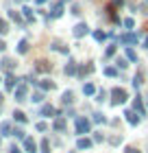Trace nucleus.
<instances>
[{"instance_id": "nucleus-7", "label": "nucleus", "mask_w": 148, "mask_h": 153, "mask_svg": "<svg viewBox=\"0 0 148 153\" xmlns=\"http://www.w3.org/2000/svg\"><path fill=\"white\" fill-rule=\"evenodd\" d=\"M66 125H68L66 116H57V118H54V123H52V127H54V131H63V129H66Z\"/></svg>"}, {"instance_id": "nucleus-6", "label": "nucleus", "mask_w": 148, "mask_h": 153, "mask_svg": "<svg viewBox=\"0 0 148 153\" xmlns=\"http://www.w3.org/2000/svg\"><path fill=\"white\" fill-rule=\"evenodd\" d=\"M35 70H37V72H50L52 70V64H48L46 59H39L37 64H35Z\"/></svg>"}, {"instance_id": "nucleus-32", "label": "nucleus", "mask_w": 148, "mask_h": 153, "mask_svg": "<svg viewBox=\"0 0 148 153\" xmlns=\"http://www.w3.org/2000/svg\"><path fill=\"white\" fill-rule=\"evenodd\" d=\"M9 18L15 20V22H22V16H20V13H15V11H9Z\"/></svg>"}, {"instance_id": "nucleus-26", "label": "nucleus", "mask_w": 148, "mask_h": 153, "mask_svg": "<svg viewBox=\"0 0 148 153\" xmlns=\"http://www.w3.org/2000/svg\"><path fill=\"white\" fill-rule=\"evenodd\" d=\"M39 88L41 90H54V83L52 81H39Z\"/></svg>"}, {"instance_id": "nucleus-12", "label": "nucleus", "mask_w": 148, "mask_h": 153, "mask_svg": "<svg viewBox=\"0 0 148 153\" xmlns=\"http://www.w3.org/2000/svg\"><path fill=\"white\" fill-rule=\"evenodd\" d=\"M124 116H126V120H129V125H139V114H135V112H126Z\"/></svg>"}, {"instance_id": "nucleus-47", "label": "nucleus", "mask_w": 148, "mask_h": 153, "mask_svg": "<svg viewBox=\"0 0 148 153\" xmlns=\"http://www.w3.org/2000/svg\"><path fill=\"white\" fill-rule=\"evenodd\" d=\"M35 2H37V4H44V2H48V0H35Z\"/></svg>"}, {"instance_id": "nucleus-14", "label": "nucleus", "mask_w": 148, "mask_h": 153, "mask_svg": "<svg viewBox=\"0 0 148 153\" xmlns=\"http://www.w3.org/2000/svg\"><path fill=\"white\" fill-rule=\"evenodd\" d=\"M63 72H66V74H76V61L70 59L66 64V68H63Z\"/></svg>"}, {"instance_id": "nucleus-22", "label": "nucleus", "mask_w": 148, "mask_h": 153, "mask_svg": "<svg viewBox=\"0 0 148 153\" xmlns=\"http://www.w3.org/2000/svg\"><path fill=\"white\" fill-rule=\"evenodd\" d=\"M7 33H9V22L0 18V35H7Z\"/></svg>"}, {"instance_id": "nucleus-25", "label": "nucleus", "mask_w": 148, "mask_h": 153, "mask_svg": "<svg viewBox=\"0 0 148 153\" xmlns=\"http://www.w3.org/2000/svg\"><path fill=\"white\" fill-rule=\"evenodd\" d=\"M126 59L129 61H137V53L133 51V48H126Z\"/></svg>"}, {"instance_id": "nucleus-42", "label": "nucleus", "mask_w": 148, "mask_h": 153, "mask_svg": "<svg viewBox=\"0 0 148 153\" xmlns=\"http://www.w3.org/2000/svg\"><path fill=\"white\" fill-rule=\"evenodd\" d=\"M124 4V0H113V4H111V7H122Z\"/></svg>"}, {"instance_id": "nucleus-39", "label": "nucleus", "mask_w": 148, "mask_h": 153, "mask_svg": "<svg viewBox=\"0 0 148 153\" xmlns=\"http://www.w3.org/2000/svg\"><path fill=\"white\" fill-rule=\"evenodd\" d=\"M94 120L96 123H105V116L102 114H94Z\"/></svg>"}, {"instance_id": "nucleus-29", "label": "nucleus", "mask_w": 148, "mask_h": 153, "mask_svg": "<svg viewBox=\"0 0 148 153\" xmlns=\"http://www.w3.org/2000/svg\"><path fill=\"white\" fill-rule=\"evenodd\" d=\"M22 11H24V18H26V20H33V18H35V16H33V9H29V7H24Z\"/></svg>"}, {"instance_id": "nucleus-5", "label": "nucleus", "mask_w": 148, "mask_h": 153, "mask_svg": "<svg viewBox=\"0 0 148 153\" xmlns=\"http://www.w3.org/2000/svg\"><path fill=\"white\" fill-rule=\"evenodd\" d=\"M72 33H74V37H83V35H87V33H89V26L85 22H81V24H76L72 29Z\"/></svg>"}, {"instance_id": "nucleus-40", "label": "nucleus", "mask_w": 148, "mask_h": 153, "mask_svg": "<svg viewBox=\"0 0 148 153\" xmlns=\"http://www.w3.org/2000/svg\"><path fill=\"white\" fill-rule=\"evenodd\" d=\"M72 13H74V16H79V13H81V7H79V4H72Z\"/></svg>"}, {"instance_id": "nucleus-34", "label": "nucleus", "mask_w": 148, "mask_h": 153, "mask_svg": "<svg viewBox=\"0 0 148 153\" xmlns=\"http://www.w3.org/2000/svg\"><path fill=\"white\" fill-rule=\"evenodd\" d=\"M111 55H116V46H107V51H105V57H111Z\"/></svg>"}, {"instance_id": "nucleus-11", "label": "nucleus", "mask_w": 148, "mask_h": 153, "mask_svg": "<svg viewBox=\"0 0 148 153\" xmlns=\"http://www.w3.org/2000/svg\"><path fill=\"white\" fill-rule=\"evenodd\" d=\"M4 88H7V90H15V88H18V79H15L13 74H9V76L4 79Z\"/></svg>"}, {"instance_id": "nucleus-9", "label": "nucleus", "mask_w": 148, "mask_h": 153, "mask_svg": "<svg viewBox=\"0 0 148 153\" xmlns=\"http://www.w3.org/2000/svg\"><path fill=\"white\" fill-rule=\"evenodd\" d=\"M63 16V0L61 2H54V7L50 9V18H61Z\"/></svg>"}, {"instance_id": "nucleus-4", "label": "nucleus", "mask_w": 148, "mask_h": 153, "mask_svg": "<svg viewBox=\"0 0 148 153\" xmlns=\"http://www.w3.org/2000/svg\"><path fill=\"white\" fill-rule=\"evenodd\" d=\"M137 39H139V35L137 33H126V35H120V44H137Z\"/></svg>"}, {"instance_id": "nucleus-48", "label": "nucleus", "mask_w": 148, "mask_h": 153, "mask_svg": "<svg viewBox=\"0 0 148 153\" xmlns=\"http://www.w3.org/2000/svg\"><path fill=\"white\" fill-rule=\"evenodd\" d=\"M144 46H146V48H148V37H146V39H144Z\"/></svg>"}, {"instance_id": "nucleus-30", "label": "nucleus", "mask_w": 148, "mask_h": 153, "mask_svg": "<svg viewBox=\"0 0 148 153\" xmlns=\"http://www.w3.org/2000/svg\"><path fill=\"white\" fill-rule=\"evenodd\" d=\"M139 85H142V74H135V79H133V88H139Z\"/></svg>"}, {"instance_id": "nucleus-33", "label": "nucleus", "mask_w": 148, "mask_h": 153, "mask_svg": "<svg viewBox=\"0 0 148 153\" xmlns=\"http://www.w3.org/2000/svg\"><path fill=\"white\" fill-rule=\"evenodd\" d=\"M41 101H44V94H41V92H35V94H33V103H41Z\"/></svg>"}, {"instance_id": "nucleus-2", "label": "nucleus", "mask_w": 148, "mask_h": 153, "mask_svg": "<svg viewBox=\"0 0 148 153\" xmlns=\"http://www.w3.org/2000/svg\"><path fill=\"white\" fill-rule=\"evenodd\" d=\"M89 129H91V123L87 120V118H76V134L79 136L89 134Z\"/></svg>"}, {"instance_id": "nucleus-1", "label": "nucleus", "mask_w": 148, "mask_h": 153, "mask_svg": "<svg viewBox=\"0 0 148 153\" xmlns=\"http://www.w3.org/2000/svg\"><path fill=\"white\" fill-rule=\"evenodd\" d=\"M111 103L113 105H122V103H126V99H129V94H126V90H122V88H113L111 90Z\"/></svg>"}, {"instance_id": "nucleus-38", "label": "nucleus", "mask_w": 148, "mask_h": 153, "mask_svg": "<svg viewBox=\"0 0 148 153\" xmlns=\"http://www.w3.org/2000/svg\"><path fill=\"white\" fill-rule=\"evenodd\" d=\"M105 99H107V92H105V90H100V92H98V99H96V101H100V103H102Z\"/></svg>"}, {"instance_id": "nucleus-23", "label": "nucleus", "mask_w": 148, "mask_h": 153, "mask_svg": "<svg viewBox=\"0 0 148 153\" xmlns=\"http://www.w3.org/2000/svg\"><path fill=\"white\" fill-rule=\"evenodd\" d=\"M94 39L96 42H105V39H107V33H105V31H94Z\"/></svg>"}, {"instance_id": "nucleus-36", "label": "nucleus", "mask_w": 148, "mask_h": 153, "mask_svg": "<svg viewBox=\"0 0 148 153\" xmlns=\"http://www.w3.org/2000/svg\"><path fill=\"white\" fill-rule=\"evenodd\" d=\"M105 74H107V76H116L118 70H116V68H105Z\"/></svg>"}, {"instance_id": "nucleus-37", "label": "nucleus", "mask_w": 148, "mask_h": 153, "mask_svg": "<svg viewBox=\"0 0 148 153\" xmlns=\"http://www.w3.org/2000/svg\"><path fill=\"white\" fill-rule=\"evenodd\" d=\"M35 129H37V131H46L48 125H46V123H37V125H35Z\"/></svg>"}, {"instance_id": "nucleus-45", "label": "nucleus", "mask_w": 148, "mask_h": 153, "mask_svg": "<svg viewBox=\"0 0 148 153\" xmlns=\"http://www.w3.org/2000/svg\"><path fill=\"white\" fill-rule=\"evenodd\" d=\"M4 48H7V44H4V39H0V53H2Z\"/></svg>"}, {"instance_id": "nucleus-21", "label": "nucleus", "mask_w": 148, "mask_h": 153, "mask_svg": "<svg viewBox=\"0 0 148 153\" xmlns=\"http://www.w3.org/2000/svg\"><path fill=\"white\" fill-rule=\"evenodd\" d=\"M39 149H41V153H50V140H48V138H44V140H41V144H39Z\"/></svg>"}, {"instance_id": "nucleus-28", "label": "nucleus", "mask_w": 148, "mask_h": 153, "mask_svg": "<svg viewBox=\"0 0 148 153\" xmlns=\"http://www.w3.org/2000/svg\"><path fill=\"white\" fill-rule=\"evenodd\" d=\"M116 64H118V68H122V70H124V68L129 66V61H126L124 57H118V61H116Z\"/></svg>"}, {"instance_id": "nucleus-46", "label": "nucleus", "mask_w": 148, "mask_h": 153, "mask_svg": "<svg viewBox=\"0 0 148 153\" xmlns=\"http://www.w3.org/2000/svg\"><path fill=\"white\" fill-rule=\"evenodd\" d=\"M9 153H20V149H18V147H11V151H9Z\"/></svg>"}, {"instance_id": "nucleus-24", "label": "nucleus", "mask_w": 148, "mask_h": 153, "mask_svg": "<svg viewBox=\"0 0 148 153\" xmlns=\"http://www.w3.org/2000/svg\"><path fill=\"white\" fill-rule=\"evenodd\" d=\"M13 118H15L18 123H26V114L20 112V109H18V112H13Z\"/></svg>"}, {"instance_id": "nucleus-49", "label": "nucleus", "mask_w": 148, "mask_h": 153, "mask_svg": "<svg viewBox=\"0 0 148 153\" xmlns=\"http://www.w3.org/2000/svg\"><path fill=\"white\" fill-rule=\"evenodd\" d=\"M63 2H70V0H63Z\"/></svg>"}, {"instance_id": "nucleus-8", "label": "nucleus", "mask_w": 148, "mask_h": 153, "mask_svg": "<svg viewBox=\"0 0 148 153\" xmlns=\"http://www.w3.org/2000/svg\"><path fill=\"white\" fill-rule=\"evenodd\" d=\"M24 149H26V153H37V144H35V140L33 138H24Z\"/></svg>"}, {"instance_id": "nucleus-10", "label": "nucleus", "mask_w": 148, "mask_h": 153, "mask_svg": "<svg viewBox=\"0 0 148 153\" xmlns=\"http://www.w3.org/2000/svg\"><path fill=\"white\" fill-rule=\"evenodd\" d=\"M91 144H94V140H89V138H79V142H76V147H79L81 151H85V149H91Z\"/></svg>"}, {"instance_id": "nucleus-41", "label": "nucleus", "mask_w": 148, "mask_h": 153, "mask_svg": "<svg viewBox=\"0 0 148 153\" xmlns=\"http://www.w3.org/2000/svg\"><path fill=\"white\" fill-rule=\"evenodd\" d=\"M118 142H122V138L116 136V138H111V144H118Z\"/></svg>"}, {"instance_id": "nucleus-13", "label": "nucleus", "mask_w": 148, "mask_h": 153, "mask_svg": "<svg viewBox=\"0 0 148 153\" xmlns=\"http://www.w3.org/2000/svg\"><path fill=\"white\" fill-rule=\"evenodd\" d=\"M133 107H135V112H137L139 116H144V112H146V109H144V103H142V99H139V96H137L135 101H133Z\"/></svg>"}, {"instance_id": "nucleus-17", "label": "nucleus", "mask_w": 148, "mask_h": 153, "mask_svg": "<svg viewBox=\"0 0 148 153\" xmlns=\"http://www.w3.org/2000/svg\"><path fill=\"white\" fill-rule=\"evenodd\" d=\"M0 66H2L4 70H9V72H11V70H13V66H15V64H13V59H9V57H4L2 61H0Z\"/></svg>"}, {"instance_id": "nucleus-31", "label": "nucleus", "mask_w": 148, "mask_h": 153, "mask_svg": "<svg viewBox=\"0 0 148 153\" xmlns=\"http://www.w3.org/2000/svg\"><path fill=\"white\" fill-rule=\"evenodd\" d=\"M11 136H15V138H20V140H24V138H26L22 129H13V134H11Z\"/></svg>"}, {"instance_id": "nucleus-15", "label": "nucleus", "mask_w": 148, "mask_h": 153, "mask_svg": "<svg viewBox=\"0 0 148 153\" xmlns=\"http://www.w3.org/2000/svg\"><path fill=\"white\" fill-rule=\"evenodd\" d=\"M54 114H57V109H54L52 105H44V107H41V116H48V118H50V116H54Z\"/></svg>"}, {"instance_id": "nucleus-43", "label": "nucleus", "mask_w": 148, "mask_h": 153, "mask_svg": "<svg viewBox=\"0 0 148 153\" xmlns=\"http://www.w3.org/2000/svg\"><path fill=\"white\" fill-rule=\"evenodd\" d=\"M102 140V134H94V142H100Z\"/></svg>"}, {"instance_id": "nucleus-20", "label": "nucleus", "mask_w": 148, "mask_h": 153, "mask_svg": "<svg viewBox=\"0 0 148 153\" xmlns=\"http://www.w3.org/2000/svg\"><path fill=\"white\" fill-rule=\"evenodd\" d=\"M63 103H66V105H68V103H74V92H72V90L63 92Z\"/></svg>"}, {"instance_id": "nucleus-16", "label": "nucleus", "mask_w": 148, "mask_h": 153, "mask_svg": "<svg viewBox=\"0 0 148 153\" xmlns=\"http://www.w3.org/2000/svg\"><path fill=\"white\" fill-rule=\"evenodd\" d=\"M18 53H20V55H26V53H29V42H26V39H20V44H18Z\"/></svg>"}, {"instance_id": "nucleus-44", "label": "nucleus", "mask_w": 148, "mask_h": 153, "mask_svg": "<svg viewBox=\"0 0 148 153\" xmlns=\"http://www.w3.org/2000/svg\"><path fill=\"white\" fill-rule=\"evenodd\" d=\"M126 153H139V151H137L135 147H126Z\"/></svg>"}, {"instance_id": "nucleus-3", "label": "nucleus", "mask_w": 148, "mask_h": 153, "mask_svg": "<svg viewBox=\"0 0 148 153\" xmlns=\"http://www.w3.org/2000/svg\"><path fill=\"white\" fill-rule=\"evenodd\" d=\"M13 94H15V101H20V103H22V101H26V94H29V88H26L24 83H22V85H18L15 90H13Z\"/></svg>"}, {"instance_id": "nucleus-19", "label": "nucleus", "mask_w": 148, "mask_h": 153, "mask_svg": "<svg viewBox=\"0 0 148 153\" xmlns=\"http://www.w3.org/2000/svg\"><path fill=\"white\" fill-rule=\"evenodd\" d=\"M0 134H2V136H11V134H13V131H11V125H9V123H2V125H0Z\"/></svg>"}, {"instance_id": "nucleus-18", "label": "nucleus", "mask_w": 148, "mask_h": 153, "mask_svg": "<svg viewBox=\"0 0 148 153\" xmlns=\"http://www.w3.org/2000/svg\"><path fill=\"white\" fill-rule=\"evenodd\" d=\"M96 92V88H94V83H85V85H83V94L85 96H91Z\"/></svg>"}, {"instance_id": "nucleus-35", "label": "nucleus", "mask_w": 148, "mask_h": 153, "mask_svg": "<svg viewBox=\"0 0 148 153\" xmlns=\"http://www.w3.org/2000/svg\"><path fill=\"white\" fill-rule=\"evenodd\" d=\"M89 72H94V66H85V68H81V74H89Z\"/></svg>"}, {"instance_id": "nucleus-27", "label": "nucleus", "mask_w": 148, "mask_h": 153, "mask_svg": "<svg viewBox=\"0 0 148 153\" xmlns=\"http://www.w3.org/2000/svg\"><path fill=\"white\" fill-rule=\"evenodd\" d=\"M122 24L126 26V29H133V26H135V20H133V18H124V20H122Z\"/></svg>"}]
</instances>
